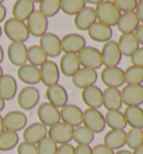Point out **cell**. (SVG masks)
I'll use <instances>...</instances> for the list:
<instances>
[{
    "instance_id": "6da1fadb",
    "label": "cell",
    "mask_w": 143,
    "mask_h": 154,
    "mask_svg": "<svg viewBox=\"0 0 143 154\" xmlns=\"http://www.w3.org/2000/svg\"><path fill=\"white\" fill-rule=\"evenodd\" d=\"M94 9L96 14L97 22L109 26V27L116 26L120 16L122 14L111 0H103L100 4H97Z\"/></svg>"
},
{
    "instance_id": "7a4b0ae2",
    "label": "cell",
    "mask_w": 143,
    "mask_h": 154,
    "mask_svg": "<svg viewBox=\"0 0 143 154\" xmlns=\"http://www.w3.org/2000/svg\"><path fill=\"white\" fill-rule=\"evenodd\" d=\"M2 32L7 36V38L10 39L11 42L25 43L30 36L26 23L18 20V19L13 17L9 18L4 22Z\"/></svg>"
},
{
    "instance_id": "3957f363",
    "label": "cell",
    "mask_w": 143,
    "mask_h": 154,
    "mask_svg": "<svg viewBox=\"0 0 143 154\" xmlns=\"http://www.w3.org/2000/svg\"><path fill=\"white\" fill-rule=\"evenodd\" d=\"M77 56L82 68L97 70L103 65L101 51L94 46H85L82 51L77 53Z\"/></svg>"
},
{
    "instance_id": "277c9868",
    "label": "cell",
    "mask_w": 143,
    "mask_h": 154,
    "mask_svg": "<svg viewBox=\"0 0 143 154\" xmlns=\"http://www.w3.org/2000/svg\"><path fill=\"white\" fill-rule=\"evenodd\" d=\"M83 125L92 131L94 134L101 133L105 129V118L98 109L87 108L83 110Z\"/></svg>"
},
{
    "instance_id": "5b68a950",
    "label": "cell",
    "mask_w": 143,
    "mask_h": 154,
    "mask_svg": "<svg viewBox=\"0 0 143 154\" xmlns=\"http://www.w3.org/2000/svg\"><path fill=\"white\" fill-rule=\"evenodd\" d=\"M74 127L65 124L63 122H58L53 126L48 127L47 136L51 137L56 144H66L73 140Z\"/></svg>"
},
{
    "instance_id": "8992f818",
    "label": "cell",
    "mask_w": 143,
    "mask_h": 154,
    "mask_svg": "<svg viewBox=\"0 0 143 154\" xmlns=\"http://www.w3.org/2000/svg\"><path fill=\"white\" fill-rule=\"evenodd\" d=\"M101 55L103 65H105V68L118 66L122 60V53L115 41H109L104 43L102 47Z\"/></svg>"
},
{
    "instance_id": "52a82bcc",
    "label": "cell",
    "mask_w": 143,
    "mask_h": 154,
    "mask_svg": "<svg viewBox=\"0 0 143 154\" xmlns=\"http://www.w3.org/2000/svg\"><path fill=\"white\" fill-rule=\"evenodd\" d=\"M40 94L39 90L34 86H27L20 90L18 94L17 101L21 109L24 110H31L39 103Z\"/></svg>"
},
{
    "instance_id": "ba28073f",
    "label": "cell",
    "mask_w": 143,
    "mask_h": 154,
    "mask_svg": "<svg viewBox=\"0 0 143 154\" xmlns=\"http://www.w3.org/2000/svg\"><path fill=\"white\" fill-rule=\"evenodd\" d=\"M27 28L30 35L35 37H40L47 33L48 29V18L44 16L39 10H35L27 19Z\"/></svg>"
},
{
    "instance_id": "9c48e42d",
    "label": "cell",
    "mask_w": 143,
    "mask_h": 154,
    "mask_svg": "<svg viewBox=\"0 0 143 154\" xmlns=\"http://www.w3.org/2000/svg\"><path fill=\"white\" fill-rule=\"evenodd\" d=\"M60 115V122L69 125L72 127H77L83 125V110L78 106L67 103L59 110Z\"/></svg>"
},
{
    "instance_id": "30bf717a",
    "label": "cell",
    "mask_w": 143,
    "mask_h": 154,
    "mask_svg": "<svg viewBox=\"0 0 143 154\" xmlns=\"http://www.w3.org/2000/svg\"><path fill=\"white\" fill-rule=\"evenodd\" d=\"M39 46L48 57H57L62 53L60 38L54 33H45L39 37Z\"/></svg>"
},
{
    "instance_id": "8fae6325",
    "label": "cell",
    "mask_w": 143,
    "mask_h": 154,
    "mask_svg": "<svg viewBox=\"0 0 143 154\" xmlns=\"http://www.w3.org/2000/svg\"><path fill=\"white\" fill-rule=\"evenodd\" d=\"M122 103L126 107L143 103V85H126L121 90Z\"/></svg>"
},
{
    "instance_id": "7c38bea8",
    "label": "cell",
    "mask_w": 143,
    "mask_h": 154,
    "mask_svg": "<svg viewBox=\"0 0 143 154\" xmlns=\"http://www.w3.org/2000/svg\"><path fill=\"white\" fill-rule=\"evenodd\" d=\"M37 116L39 123L45 125L46 127H51L54 124L60 122V115H59V109L53 106L51 103H42L39 105L37 109Z\"/></svg>"
},
{
    "instance_id": "4fadbf2b",
    "label": "cell",
    "mask_w": 143,
    "mask_h": 154,
    "mask_svg": "<svg viewBox=\"0 0 143 154\" xmlns=\"http://www.w3.org/2000/svg\"><path fill=\"white\" fill-rule=\"evenodd\" d=\"M101 80L106 88H120L124 82V70L118 66L104 68L101 72Z\"/></svg>"
},
{
    "instance_id": "5bb4252c",
    "label": "cell",
    "mask_w": 143,
    "mask_h": 154,
    "mask_svg": "<svg viewBox=\"0 0 143 154\" xmlns=\"http://www.w3.org/2000/svg\"><path fill=\"white\" fill-rule=\"evenodd\" d=\"M39 73H40V82L46 87L53 86L58 83L60 71L58 65L54 61L47 60L44 64L39 66Z\"/></svg>"
},
{
    "instance_id": "9a60e30c",
    "label": "cell",
    "mask_w": 143,
    "mask_h": 154,
    "mask_svg": "<svg viewBox=\"0 0 143 154\" xmlns=\"http://www.w3.org/2000/svg\"><path fill=\"white\" fill-rule=\"evenodd\" d=\"M98 79L96 70L89 68H80V70L72 77L73 85L78 89H85L89 86H94Z\"/></svg>"
},
{
    "instance_id": "2e32d148",
    "label": "cell",
    "mask_w": 143,
    "mask_h": 154,
    "mask_svg": "<svg viewBox=\"0 0 143 154\" xmlns=\"http://www.w3.org/2000/svg\"><path fill=\"white\" fill-rule=\"evenodd\" d=\"M62 52L64 53H73L77 54L86 46V41L80 34L71 33L65 35L63 38H60Z\"/></svg>"
},
{
    "instance_id": "e0dca14e",
    "label": "cell",
    "mask_w": 143,
    "mask_h": 154,
    "mask_svg": "<svg viewBox=\"0 0 143 154\" xmlns=\"http://www.w3.org/2000/svg\"><path fill=\"white\" fill-rule=\"evenodd\" d=\"M4 118V129L13 131V132H19L22 131L27 126V116L19 110H11L7 112Z\"/></svg>"
},
{
    "instance_id": "ac0fdd59",
    "label": "cell",
    "mask_w": 143,
    "mask_h": 154,
    "mask_svg": "<svg viewBox=\"0 0 143 154\" xmlns=\"http://www.w3.org/2000/svg\"><path fill=\"white\" fill-rule=\"evenodd\" d=\"M46 98L48 100V103H51L56 108H62L65 105H67L68 94L62 85L56 83V85L47 87Z\"/></svg>"
},
{
    "instance_id": "d6986e66",
    "label": "cell",
    "mask_w": 143,
    "mask_h": 154,
    "mask_svg": "<svg viewBox=\"0 0 143 154\" xmlns=\"http://www.w3.org/2000/svg\"><path fill=\"white\" fill-rule=\"evenodd\" d=\"M7 56L10 63L16 66H21L27 62V46L25 43L11 42L7 48Z\"/></svg>"
},
{
    "instance_id": "ffe728a7",
    "label": "cell",
    "mask_w": 143,
    "mask_h": 154,
    "mask_svg": "<svg viewBox=\"0 0 143 154\" xmlns=\"http://www.w3.org/2000/svg\"><path fill=\"white\" fill-rule=\"evenodd\" d=\"M95 22H97L95 9L91 6H85L80 11L76 14L74 18L75 27L82 32L87 30Z\"/></svg>"
},
{
    "instance_id": "44dd1931",
    "label": "cell",
    "mask_w": 143,
    "mask_h": 154,
    "mask_svg": "<svg viewBox=\"0 0 143 154\" xmlns=\"http://www.w3.org/2000/svg\"><path fill=\"white\" fill-rule=\"evenodd\" d=\"M47 133H48V127H46L45 125H42V123H33L24 128L22 138L24 142L36 145L38 142H40L44 137L47 136Z\"/></svg>"
},
{
    "instance_id": "7402d4cb",
    "label": "cell",
    "mask_w": 143,
    "mask_h": 154,
    "mask_svg": "<svg viewBox=\"0 0 143 154\" xmlns=\"http://www.w3.org/2000/svg\"><path fill=\"white\" fill-rule=\"evenodd\" d=\"M82 99L87 108L98 109L103 106V91L97 86H89L83 89Z\"/></svg>"
},
{
    "instance_id": "603a6c76",
    "label": "cell",
    "mask_w": 143,
    "mask_h": 154,
    "mask_svg": "<svg viewBox=\"0 0 143 154\" xmlns=\"http://www.w3.org/2000/svg\"><path fill=\"white\" fill-rule=\"evenodd\" d=\"M87 34H89V38L94 42L106 43L112 38L113 30H112V27H109V26L104 25L100 22H95L87 29Z\"/></svg>"
},
{
    "instance_id": "cb8c5ba5",
    "label": "cell",
    "mask_w": 143,
    "mask_h": 154,
    "mask_svg": "<svg viewBox=\"0 0 143 154\" xmlns=\"http://www.w3.org/2000/svg\"><path fill=\"white\" fill-rule=\"evenodd\" d=\"M126 132L125 129H111L105 134L103 138V144L106 145L112 151L121 150L123 146H125Z\"/></svg>"
},
{
    "instance_id": "d4e9b609",
    "label": "cell",
    "mask_w": 143,
    "mask_h": 154,
    "mask_svg": "<svg viewBox=\"0 0 143 154\" xmlns=\"http://www.w3.org/2000/svg\"><path fill=\"white\" fill-rule=\"evenodd\" d=\"M17 75L21 82L27 86H35L40 82L39 68L31 64H24L18 68Z\"/></svg>"
},
{
    "instance_id": "484cf974",
    "label": "cell",
    "mask_w": 143,
    "mask_h": 154,
    "mask_svg": "<svg viewBox=\"0 0 143 154\" xmlns=\"http://www.w3.org/2000/svg\"><path fill=\"white\" fill-rule=\"evenodd\" d=\"M80 68V61L77 54L73 53H64V55L60 57L59 62V71L63 73L65 77L72 78Z\"/></svg>"
},
{
    "instance_id": "4316f807",
    "label": "cell",
    "mask_w": 143,
    "mask_h": 154,
    "mask_svg": "<svg viewBox=\"0 0 143 154\" xmlns=\"http://www.w3.org/2000/svg\"><path fill=\"white\" fill-rule=\"evenodd\" d=\"M140 20L135 11H126L122 13L120 16L118 24V29L122 33V34H127V33H134L135 29L139 27Z\"/></svg>"
},
{
    "instance_id": "83f0119b",
    "label": "cell",
    "mask_w": 143,
    "mask_h": 154,
    "mask_svg": "<svg viewBox=\"0 0 143 154\" xmlns=\"http://www.w3.org/2000/svg\"><path fill=\"white\" fill-rule=\"evenodd\" d=\"M122 105L121 90L118 88H106L103 91V106L106 110H120Z\"/></svg>"
},
{
    "instance_id": "f1b7e54d",
    "label": "cell",
    "mask_w": 143,
    "mask_h": 154,
    "mask_svg": "<svg viewBox=\"0 0 143 154\" xmlns=\"http://www.w3.org/2000/svg\"><path fill=\"white\" fill-rule=\"evenodd\" d=\"M116 43L122 53V56H129V57L140 47V44L134 33L122 34Z\"/></svg>"
},
{
    "instance_id": "f546056e",
    "label": "cell",
    "mask_w": 143,
    "mask_h": 154,
    "mask_svg": "<svg viewBox=\"0 0 143 154\" xmlns=\"http://www.w3.org/2000/svg\"><path fill=\"white\" fill-rule=\"evenodd\" d=\"M17 94V81L11 74H4L0 78V97L4 101L13 99Z\"/></svg>"
},
{
    "instance_id": "4dcf8cb0",
    "label": "cell",
    "mask_w": 143,
    "mask_h": 154,
    "mask_svg": "<svg viewBox=\"0 0 143 154\" xmlns=\"http://www.w3.org/2000/svg\"><path fill=\"white\" fill-rule=\"evenodd\" d=\"M35 11V4L31 0H16L13 7V16L18 20L25 22Z\"/></svg>"
},
{
    "instance_id": "1f68e13d",
    "label": "cell",
    "mask_w": 143,
    "mask_h": 154,
    "mask_svg": "<svg viewBox=\"0 0 143 154\" xmlns=\"http://www.w3.org/2000/svg\"><path fill=\"white\" fill-rule=\"evenodd\" d=\"M123 114L131 128H143V109L140 106H129Z\"/></svg>"
},
{
    "instance_id": "d6a6232c",
    "label": "cell",
    "mask_w": 143,
    "mask_h": 154,
    "mask_svg": "<svg viewBox=\"0 0 143 154\" xmlns=\"http://www.w3.org/2000/svg\"><path fill=\"white\" fill-rule=\"evenodd\" d=\"M105 118V125L111 129H124L127 126L123 111L107 110Z\"/></svg>"
},
{
    "instance_id": "836d02e7",
    "label": "cell",
    "mask_w": 143,
    "mask_h": 154,
    "mask_svg": "<svg viewBox=\"0 0 143 154\" xmlns=\"http://www.w3.org/2000/svg\"><path fill=\"white\" fill-rule=\"evenodd\" d=\"M94 136L95 134L84 125L75 127L73 132V141L77 143V145H91L94 141Z\"/></svg>"
},
{
    "instance_id": "e575fe53",
    "label": "cell",
    "mask_w": 143,
    "mask_h": 154,
    "mask_svg": "<svg viewBox=\"0 0 143 154\" xmlns=\"http://www.w3.org/2000/svg\"><path fill=\"white\" fill-rule=\"evenodd\" d=\"M47 60L48 56L45 54V52L42 51L39 45H31L27 47V61L29 62V64L39 68Z\"/></svg>"
},
{
    "instance_id": "d590c367",
    "label": "cell",
    "mask_w": 143,
    "mask_h": 154,
    "mask_svg": "<svg viewBox=\"0 0 143 154\" xmlns=\"http://www.w3.org/2000/svg\"><path fill=\"white\" fill-rule=\"evenodd\" d=\"M19 142V136L16 132L4 129L0 133V151H7L13 150L15 146L18 145Z\"/></svg>"
},
{
    "instance_id": "8d00e7d4",
    "label": "cell",
    "mask_w": 143,
    "mask_h": 154,
    "mask_svg": "<svg viewBox=\"0 0 143 154\" xmlns=\"http://www.w3.org/2000/svg\"><path fill=\"white\" fill-rule=\"evenodd\" d=\"M124 82L126 85H142L143 68L131 65L124 71Z\"/></svg>"
},
{
    "instance_id": "74e56055",
    "label": "cell",
    "mask_w": 143,
    "mask_h": 154,
    "mask_svg": "<svg viewBox=\"0 0 143 154\" xmlns=\"http://www.w3.org/2000/svg\"><path fill=\"white\" fill-rule=\"evenodd\" d=\"M85 6L84 0H60V10L67 16H75Z\"/></svg>"
},
{
    "instance_id": "f35d334b",
    "label": "cell",
    "mask_w": 143,
    "mask_h": 154,
    "mask_svg": "<svg viewBox=\"0 0 143 154\" xmlns=\"http://www.w3.org/2000/svg\"><path fill=\"white\" fill-rule=\"evenodd\" d=\"M60 10V0H42L39 2V11L47 18L56 16Z\"/></svg>"
},
{
    "instance_id": "ab89813d",
    "label": "cell",
    "mask_w": 143,
    "mask_h": 154,
    "mask_svg": "<svg viewBox=\"0 0 143 154\" xmlns=\"http://www.w3.org/2000/svg\"><path fill=\"white\" fill-rule=\"evenodd\" d=\"M143 144V128H130L126 132L125 145L134 150L138 146Z\"/></svg>"
},
{
    "instance_id": "60d3db41",
    "label": "cell",
    "mask_w": 143,
    "mask_h": 154,
    "mask_svg": "<svg viewBox=\"0 0 143 154\" xmlns=\"http://www.w3.org/2000/svg\"><path fill=\"white\" fill-rule=\"evenodd\" d=\"M37 154H56L57 151V144L55 143L51 137H44L42 141L37 144Z\"/></svg>"
},
{
    "instance_id": "b9f144b4",
    "label": "cell",
    "mask_w": 143,
    "mask_h": 154,
    "mask_svg": "<svg viewBox=\"0 0 143 154\" xmlns=\"http://www.w3.org/2000/svg\"><path fill=\"white\" fill-rule=\"evenodd\" d=\"M112 2L115 5V7L121 13L133 11L136 7V4H138L136 0H112Z\"/></svg>"
},
{
    "instance_id": "7bdbcfd3",
    "label": "cell",
    "mask_w": 143,
    "mask_h": 154,
    "mask_svg": "<svg viewBox=\"0 0 143 154\" xmlns=\"http://www.w3.org/2000/svg\"><path fill=\"white\" fill-rule=\"evenodd\" d=\"M18 154H37V146L31 143L21 142L17 146Z\"/></svg>"
},
{
    "instance_id": "ee69618b",
    "label": "cell",
    "mask_w": 143,
    "mask_h": 154,
    "mask_svg": "<svg viewBox=\"0 0 143 154\" xmlns=\"http://www.w3.org/2000/svg\"><path fill=\"white\" fill-rule=\"evenodd\" d=\"M132 65H136V66H141L143 68V46L139 47L136 51L130 56Z\"/></svg>"
},
{
    "instance_id": "f6af8a7d",
    "label": "cell",
    "mask_w": 143,
    "mask_h": 154,
    "mask_svg": "<svg viewBox=\"0 0 143 154\" xmlns=\"http://www.w3.org/2000/svg\"><path fill=\"white\" fill-rule=\"evenodd\" d=\"M56 154H75V146H73L71 143L60 144L57 146Z\"/></svg>"
},
{
    "instance_id": "bcb514c9",
    "label": "cell",
    "mask_w": 143,
    "mask_h": 154,
    "mask_svg": "<svg viewBox=\"0 0 143 154\" xmlns=\"http://www.w3.org/2000/svg\"><path fill=\"white\" fill-rule=\"evenodd\" d=\"M92 153L93 154H114V151L109 149L104 144H97L94 147H92Z\"/></svg>"
},
{
    "instance_id": "7dc6e473",
    "label": "cell",
    "mask_w": 143,
    "mask_h": 154,
    "mask_svg": "<svg viewBox=\"0 0 143 154\" xmlns=\"http://www.w3.org/2000/svg\"><path fill=\"white\" fill-rule=\"evenodd\" d=\"M75 154H93L92 147L89 145H77L75 146Z\"/></svg>"
},
{
    "instance_id": "c3c4849f",
    "label": "cell",
    "mask_w": 143,
    "mask_h": 154,
    "mask_svg": "<svg viewBox=\"0 0 143 154\" xmlns=\"http://www.w3.org/2000/svg\"><path fill=\"white\" fill-rule=\"evenodd\" d=\"M134 11L136 14V16H138V18H139L140 24H143V1H138Z\"/></svg>"
},
{
    "instance_id": "681fc988",
    "label": "cell",
    "mask_w": 143,
    "mask_h": 154,
    "mask_svg": "<svg viewBox=\"0 0 143 154\" xmlns=\"http://www.w3.org/2000/svg\"><path fill=\"white\" fill-rule=\"evenodd\" d=\"M134 34H135V36H136V38H138L139 44H141L143 46V24H140L139 27L135 29Z\"/></svg>"
},
{
    "instance_id": "f907efd6",
    "label": "cell",
    "mask_w": 143,
    "mask_h": 154,
    "mask_svg": "<svg viewBox=\"0 0 143 154\" xmlns=\"http://www.w3.org/2000/svg\"><path fill=\"white\" fill-rule=\"evenodd\" d=\"M7 16V9L2 4H0V23H2L4 20V18Z\"/></svg>"
},
{
    "instance_id": "816d5d0a",
    "label": "cell",
    "mask_w": 143,
    "mask_h": 154,
    "mask_svg": "<svg viewBox=\"0 0 143 154\" xmlns=\"http://www.w3.org/2000/svg\"><path fill=\"white\" fill-rule=\"evenodd\" d=\"M132 154H143V144L142 145L138 146L136 149H134L133 152H132Z\"/></svg>"
},
{
    "instance_id": "f5cc1de1",
    "label": "cell",
    "mask_w": 143,
    "mask_h": 154,
    "mask_svg": "<svg viewBox=\"0 0 143 154\" xmlns=\"http://www.w3.org/2000/svg\"><path fill=\"white\" fill-rule=\"evenodd\" d=\"M114 154H132V152H130L129 150H123V149H121V150L115 151Z\"/></svg>"
},
{
    "instance_id": "db71d44e",
    "label": "cell",
    "mask_w": 143,
    "mask_h": 154,
    "mask_svg": "<svg viewBox=\"0 0 143 154\" xmlns=\"http://www.w3.org/2000/svg\"><path fill=\"white\" fill-rule=\"evenodd\" d=\"M85 4H89V5H97L100 4L101 1H103V0H84Z\"/></svg>"
},
{
    "instance_id": "11a10c76",
    "label": "cell",
    "mask_w": 143,
    "mask_h": 154,
    "mask_svg": "<svg viewBox=\"0 0 143 154\" xmlns=\"http://www.w3.org/2000/svg\"><path fill=\"white\" fill-rule=\"evenodd\" d=\"M4 48L2 46L0 45V63L4 61Z\"/></svg>"
},
{
    "instance_id": "9f6ffc18",
    "label": "cell",
    "mask_w": 143,
    "mask_h": 154,
    "mask_svg": "<svg viewBox=\"0 0 143 154\" xmlns=\"http://www.w3.org/2000/svg\"><path fill=\"white\" fill-rule=\"evenodd\" d=\"M4 129V118H2V116L0 114V133L2 132Z\"/></svg>"
},
{
    "instance_id": "6f0895ef",
    "label": "cell",
    "mask_w": 143,
    "mask_h": 154,
    "mask_svg": "<svg viewBox=\"0 0 143 154\" xmlns=\"http://www.w3.org/2000/svg\"><path fill=\"white\" fill-rule=\"evenodd\" d=\"M4 103H6V101H4V99L0 97V112L4 109Z\"/></svg>"
},
{
    "instance_id": "680465c9",
    "label": "cell",
    "mask_w": 143,
    "mask_h": 154,
    "mask_svg": "<svg viewBox=\"0 0 143 154\" xmlns=\"http://www.w3.org/2000/svg\"><path fill=\"white\" fill-rule=\"evenodd\" d=\"M2 75H4V70H2V68L0 66V78L2 77Z\"/></svg>"
},
{
    "instance_id": "91938a15",
    "label": "cell",
    "mask_w": 143,
    "mask_h": 154,
    "mask_svg": "<svg viewBox=\"0 0 143 154\" xmlns=\"http://www.w3.org/2000/svg\"><path fill=\"white\" fill-rule=\"evenodd\" d=\"M31 1H33V2H34V4H39V2H40V1H42V0H31Z\"/></svg>"
},
{
    "instance_id": "94428289",
    "label": "cell",
    "mask_w": 143,
    "mask_h": 154,
    "mask_svg": "<svg viewBox=\"0 0 143 154\" xmlns=\"http://www.w3.org/2000/svg\"><path fill=\"white\" fill-rule=\"evenodd\" d=\"M1 35H2V28H1V26H0V37H1Z\"/></svg>"
},
{
    "instance_id": "6125c7cd",
    "label": "cell",
    "mask_w": 143,
    "mask_h": 154,
    "mask_svg": "<svg viewBox=\"0 0 143 154\" xmlns=\"http://www.w3.org/2000/svg\"><path fill=\"white\" fill-rule=\"evenodd\" d=\"M4 0H0V4H2V2H4Z\"/></svg>"
},
{
    "instance_id": "be15d7a7",
    "label": "cell",
    "mask_w": 143,
    "mask_h": 154,
    "mask_svg": "<svg viewBox=\"0 0 143 154\" xmlns=\"http://www.w3.org/2000/svg\"><path fill=\"white\" fill-rule=\"evenodd\" d=\"M136 1H143V0H136Z\"/></svg>"
},
{
    "instance_id": "e7e4bbea",
    "label": "cell",
    "mask_w": 143,
    "mask_h": 154,
    "mask_svg": "<svg viewBox=\"0 0 143 154\" xmlns=\"http://www.w3.org/2000/svg\"><path fill=\"white\" fill-rule=\"evenodd\" d=\"M142 109H143V108H142Z\"/></svg>"
}]
</instances>
